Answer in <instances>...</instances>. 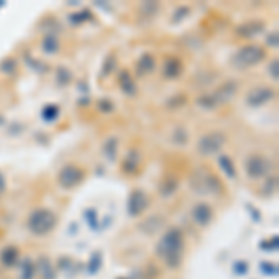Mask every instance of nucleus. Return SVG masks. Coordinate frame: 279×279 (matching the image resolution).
<instances>
[{"label": "nucleus", "instance_id": "obj_1", "mask_svg": "<svg viewBox=\"0 0 279 279\" xmlns=\"http://www.w3.org/2000/svg\"><path fill=\"white\" fill-rule=\"evenodd\" d=\"M184 253V235L181 229L171 227L167 229L156 244V255L166 263L169 268H179Z\"/></svg>", "mask_w": 279, "mask_h": 279}, {"label": "nucleus", "instance_id": "obj_2", "mask_svg": "<svg viewBox=\"0 0 279 279\" xmlns=\"http://www.w3.org/2000/svg\"><path fill=\"white\" fill-rule=\"evenodd\" d=\"M58 223V216L52 209H45V207H39V209H34L30 214H28V229L32 235L35 237H45L52 233Z\"/></svg>", "mask_w": 279, "mask_h": 279}, {"label": "nucleus", "instance_id": "obj_3", "mask_svg": "<svg viewBox=\"0 0 279 279\" xmlns=\"http://www.w3.org/2000/svg\"><path fill=\"white\" fill-rule=\"evenodd\" d=\"M266 56H268L266 47L259 45V43H248V45H242L233 54V65L237 69H250V67L259 65L261 62H265Z\"/></svg>", "mask_w": 279, "mask_h": 279}, {"label": "nucleus", "instance_id": "obj_4", "mask_svg": "<svg viewBox=\"0 0 279 279\" xmlns=\"http://www.w3.org/2000/svg\"><path fill=\"white\" fill-rule=\"evenodd\" d=\"M56 181H58V184L63 190L77 188V186H80L86 181V169L80 164H77V162H67V164H63L60 167Z\"/></svg>", "mask_w": 279, "mask_h": 279}, {"label": "nucleus", "instance_id": "obj_5", "mask_svg": "<svg viewBox=\"0 0 279 279\" xmlns=\"http://www.w3.org/2000/svg\"><path fill=\"white\" fill-rule=\"evenodd\" d=\"M227 143V134L222 131H212V133H205L197 140V153L201 156H212L218 154Z\"/></svg>", "mask_w": 279, "mask_h": 279}, {"label": "nucleus", "instance_id": "obj_6", "mask_svg": "<svg viewBox=\"0 0 279 279\" xmlns=\"http://www.w3.org/2000/svg\"><path fill=\"white\" fill-rule=\"evenodd\" d=\"M270 169H272V162L261 153H251L244 162V171L250 179H261L270 173Z\"/></svg>", "mask_w": 279, "mask_h": 279}, {"label": "nucleus", "instance_id": "obj_7", "mask_svg": "<svg viewBox=\"0 0 279 279\" xmlns=\"http://www.w3.org/2000/svg\"><path fill=\"white\" fill-rule=\"evenodd\" d=\"M195 181H197L195 190H199V192H209V194H222L223 192L222 181L207 167H201L199 171H195V177L192 179V182Z\"/></svg>", "mask_w": 279, "mask_h": 279}, {"label": "nucleus", "instance_id": "obj_8", "mask_svg": "<svg viewBox=\"0 0 279 279\" xmlns=\"http://www.w3.org/2000/svg\"><path fill=\"white\" fill-rule=\"evenodd\" d=\"M149 205H151V197L147 192L143 190H133L131 195H129V201H127V210H129V214L131 216H141L147 209H149Z\"/></svg>", "mask_w": 279, "mask_h": 279}, {"label": "nucleus", "instance_id": "obj_9", "mask_svg": "<svg viewBox=\"0 0 279 279\" xmlns=\"http://www.w3.org/2000/svg\"><path fill=\"white\" fill-rule=\"evenodd\" d=\"M276 97V90L270 88V86H257L251 91H248L246 95V105L251 106V108H259V106H265L266 103L274 101Z\"/></svg>", "mask_w": 279, "mask_h": 279}, {"label": "nucleus", "instance_id": "obj_10", "mask_svg": "<svg viewBox=\"0 0 279 279\" xmlns=\"http://www.w3.org/2000/svg\"><path fill=\"white\" fill-rule=\"evenodd\" d=\"M192 218H194V222L197 223L199 227H207V225L214 220V209L205 201L195 203L194 209H192Z\"/></svg>", "mask_w": 279, "mask_h": 279}, {"label": "nucleus", "instance_id": "obj_11", "mask_svg": "<svg viewBox=\"0 0 279 279\" xmlns=\"http://www.w3.org/2000/svg\"><path fill=\"white\" fill-rule=\"evenodd\" d=\"M184 73V63H182L181 58L177 56H167L164 60V69H162V75L166 80H177L181 78V75Z\"/></svg>", "mask_w": 279, "mask_h": 279}, {"label": "nucleus", "instance_id": "obj_12", "mask_svg": "<svg viewBox=\"0 0 279 279\" xmlns=\"http://www.w3.org/2000/svg\"><path fill=\"white\" fill-rule=\"evenodd\" d=\"M263 30H265V22H263V21H248V22H244V24L237 26L235 34H237L238 37L251 39V37H255V35L261 34Z\"/></svg>", "mask_w": 279, "mask_h": 279}, {"label": "nucleus", "instance_id": "obj_13", "mask_svg": "<svg viewBox=\"0 0 279 279\" xmlns=\"http://www.w3.org/2000/svg\"><path fill=\"white\" fill-rule=\"evenodd\" d=\"M140 164H141L140 153L136 149H131V151L125 154L123 162H121V169H123L127 175H136L140 171Z\"/></svg>", "mask_w": 279, "mask_h": 279}, {"label": "nucleus", "instance_id": "obj_14", "mask_svg": "<svg viewBox=\"0 0 279 279\" xmlns=\"http://www.w3.org/2000/svg\"><path fill=\"white\" fill-rule=\"evenodd\" d=\"M235 93H237V82H227V84H223L222 88H218V90L212 93V97H214V101H218V103H225V101H231V99L235 97Z\"/></svg>", "mask_w": 279, "mask_h": 279}, {"label": "nucleus", "instance_id": "obj_15", "mask_svg": "<svg viewBox=\"0 0 279 279\" xmlns=\"http://www.w3.org/2000/svg\"><path fill=\"white\" fill-rule=\"evenodd\" d=\"M19 257H21V251L17 250L15 246H7L0 253V261H2V265L6 266H15L19 263Z\"/></svg>", "mask_w": 279, "mask_h": 279}, {"label": "nucleus", "instance_id": "obj_16", "mask_svg": "<svg viewBox=\"0 0 279 279\" xmlns=\"http://www.w3.org/2000/svg\"><path fill=\"white\" fill-rule=\"evenodd\" d=\"M119 86H121V90L125 91L127 95H134L136 93V80H134V77H131V73L127 69L119 73Z\"/></svg>", "mask_w": 279, "mask_h": 279}, {"label": "nucleus", "instance_id": "obj_17", "mask_svg": "<svg viewBox=\"0 0 279 279\" xmlns=\"http://www.w3.org/2000/svg\"><path fill=\"white\" fill-rule=\"evenodd\" d=\"M136 69H138V75H149L154 69V56L149 54V52L141 54L138 63H136Z\"/></svg>", "mask_w": 279, "mask_h": 279}, {"label": "nucleus", "instance_id": "obj_18", "mask_svg": "<svg viewBox=\"0 0 279 279\" xmlns=\"http://www.w3.org/2000/svg\"><path fill=\"white\" fill-rule=\"evenodd\" d=\"M179 188V181L173 179V177H166L164 181L160 182V194L162 197H169L171 194H175Z\"/></svg>", "mask_w": 279, "mask_h": 279}, {"label": "nucleus", "instance_id": "obj_19", "mask_svg": "<svg viewBox=\"0 0 279 279\" xmlns=\"http://www.w3.org/2000/svg\"><path fill=\"white\" fill-rule=\"evenodd\" d=\"M218 162H220V166H222L223 173L227 175L229 179H235V177H237V167H235V164H233V158H231V156L222 154Z\"/></svg>", "mask_w": 279, "mask_h": 279}, {"label": "nucleus", "instance_id": "obj_20", "mask_svg": "<svg viewBox=\"0 0 279 279\" xmlns=\"http://www.w3.org/2000/svg\"><path fill=\"white\" fill-rule=\"evenodd\" d=\"M43 50H45V52H56V50H58V41H56L52 35H49V37L45 39V43H43Z\"/></svg>", "mask_w": 279, "mask_h": 279}, {"label": "nucleus", "instance_id": "obj_21", "mask_svg": "<svg viewBox=\"0 0 279 279\" xmlns=\"http://www.w3.org/2000/svg\"><path fill=\"white\" fill-rule=\"evenodd\" d=\"M268 71H270V75H272V78L276 80V78H278V60H272V63H270V67H268Z\"/></svg>", "mask_w": 279, "mask_h": 279}]
</instances>
